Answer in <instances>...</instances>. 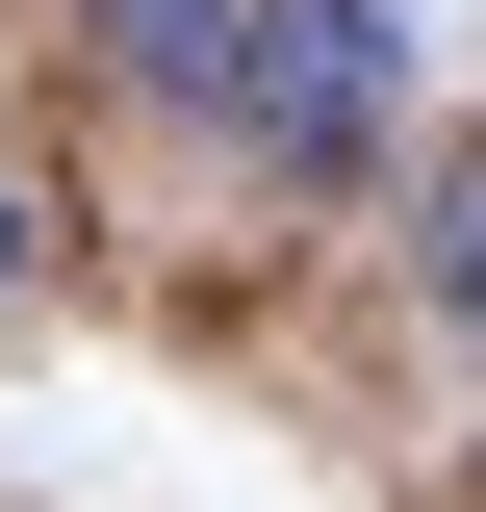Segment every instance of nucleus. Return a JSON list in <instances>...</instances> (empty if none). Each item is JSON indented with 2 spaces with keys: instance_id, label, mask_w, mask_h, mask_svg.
<instances>
[{
  "instance_id": "nucleus-1",
  "label": "nucleus",
  "mask_w": 486,
  "mask_h": 512,
  "mask_svg": "<svg viewBox=\"0 0 486 512\" xmlns=\"http://www.w3.org/2000/svg\"><path fill=\"white\" fill-rule=\"evenodd\" d=\"M384 103H410V0H256V52H231V154H256L282 205L359 180Z\"/></svg>"
},
{
  "instance_id": "nucleus-2",
  "label": "nucleus",
  "mask_w": 486,
  "mask_h": 512,
  "mask_svg": "<svg viewBox=\"0 0 486 512\" xmlns=\"http://www.w3.org/2000/svg\"><path fill=\"white\" fill-rule=\"evenodd\" d=\"M77 52H103L128 103H231V52H256V0H77Z\"/></svg>"
},
{
  "instance_id": "nucleus-3",
  "label": "nucleus",
  "mask_w": 486,
  "mask_h": 512,
  "mask_svg": "<svg viewBox=\"0 0 486 512\" xmlns=\"http://www.w3.org/2000/svg\"><path fill=\"white\" fill-rule=\"evenodd\" d=\"M410 282H435V308H461V333H486V154H461V180H435V205H410Z\"/></svg>"
}]
</instances>
